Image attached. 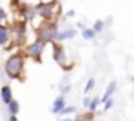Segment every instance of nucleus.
I'll return each instance as SVG.
<instances>
[{
  "mask_svg": "<svg viewBox=\"0 0 134 121\" xmlns=\"http://www.w3.org/2000/svg\"><path fill=\"white\" fill-rule=\"evenodd\" d=\"M116 87H118V83L116 81H111L107 87H105V90H103V96H102V105L109 99V98H112L114 96V92H116Z\"/></svg>",
  "mask_w": 134,
  "mask_h": 121,
  "instance_id": "10",
  "label": "nucleus"
},
{
  "mask_svg": "<svg viewBox=\"0 0 134 121\" xmlns=\"http://www.w3.org/2000/svg\"><path fill=\"white\" fill-rule=\"evenodd\" d=\"M71 114H76V107H74V105H67L65 108L60 112V118H62V116H71Z\"/></svg>",
  "mask_w": 134,
  "mask_h": 121,
  "instance_id": "17",
  "label": "nucleus"
},
{
  "mask_svg": "<svg viewBox=\"0 0 134 121\" xmlns=\"http://www.w3.org/2000/svg\"><path fill=\"white\" fill-rule=\"evenodd\" d=\"M24 72V56L22 54H11L5 60V74L11 80L20 78Z\"/></svg>",
  "mask_w": 134,
  "mask_h": 121,
  "instance_id": "1",
  "label": "nucleus"
},
{
  "mask_svg": "<svg viewBox=\"0 0 134 121\" xmlns=\"http://www.w3.org/2000/svg\"><path fill=\"white\" fill-rule=\"evenodd\" d=\"M94 87H96V80L94 78H89L87 83H85V87H83V94H91L94 90Z\"/></svg>",
  "mask_w": 134,
  "mask_h": 121,
  "instance_id": "15",
  "label": "nucleus"
},
{
  "mask_svg": "<svg viewBox=\"0 0 134 121\" xmlns=\"http://www.w3.org/2000/svg\"><path fill=\"white\" fill-rule=\"evenodd\" d=\"M91 99H92V98L89 96V94H85V98H83V107H85V108H87V107H89V103H91Z\"/></svg>",
  "mask_w": 134,
  "mask_h": 121,
  "instance_id": "19",
  "label": "nucleus"
},
{
  "mask_svg": "<svg viewBox=\"0 0 134 121\" xmlns=\"http://www.w3.org/2000/svg\"><path fill=\"white\" fill-rule=\"evenodd\" d=\"M7 42H9V29L0 24V47L7 45Z\"/></svg>",
  "mask_w": 134,
  "mask_h": 121,
  "instance_id": "11",
  "label": "nucleus"
},
{
  "mask_svg": "<svg viewBox=\"0 0 134 121\" xmlns=\"http://www.w3.org/2000/svg\"><path fill=\"white\" fill-rule=\"evenodd\" d=\"M4 20H5V11H4V9H2V5H0V24H2Z\"/></svg>",
  "mask_w": 134,
  "mask_h": 121,
  "instance_id": "20",
  "label": "nucleus"
},
{
  "mask_svg": "<svg viewBox=\"0 0 134 121\" xmlns=\"http://www.w3.org/2000/svg\"><path fill=\"white\" fill-rule=\"evenodd\" d=\"M74 16H76V13H74V11H67L65 18H74Z\"/></svg>",
  "mask_w": 134,
  "mask_h": 121,
  "instance_id": "21",
  "label": "nucleus"
},
{
  "mask_svg": "<svg viewBox=\"0 0 134 121\" xmlns=\"http://www.w3.org/2000/svg\"><path fill=\"white\" fill-rule=\"evenodd\" d=\"M45 45H49L47 42H44L42 38H36L35 42H31V44H27V47H25V52L33 58V60H36V62H40L42 60V54H44L45 51Z\"/></svg>",
  "mask_w": 134,
  "mask_h": 121,
  "instance_id": "5",
  "label": "nucleus"
},
{
  "mask_svg": "<svg viewBox=\"0 0 134 121\" xmlns=\"http://www.w3.org/2000/svg\"><path fill=\"white\" fill-rule=\"evenodd\" d=\"M56 11H60L58 0H51V2H40L36 5V13L40 18L44 20H56Z\"/></svg>",
  "mask_w": 134,
  "mask_h": 121,
  "instance_id": "3",
  "label": "nucleus"
},
{
  "mask_svg": "<svg viewBox=\"0 0 134 121\" xmlns=\"http://www.w3.org/2000/svg\"><path fill=\"white\" fill-rule=\"evenodd\" d=\"M13 34H15V40H16L18 44H22L24 38H25V24H22V22L15 24V27H13Z\"/></svg>",
  "mask_w": 134,
  "mask_h": 121,
  "instance_id": "8",
  "label": "nucleus"
},
{
  "mask_svg": "<svg viewBox=\"0 0 134 121\" xmlns=\"http://www.w3.org/2000/svg\"><path fill=\"white\" fill-rule=\"evenodd\" d=\"M0 98H2V103L4 105H9L13 101V92H11V87L9 85H2L0 87Z\"/></svg>",
  "mask_w": 134,
  "mask_h": 121,
  "instance_id": "9",
  "label": "nucleus"
},
{
  "mask_svg": "<svg viewBox=\"0 0 134 121\" xmlns=\"http://www.w3.org/2000/svg\"><path fill=\"white\" fill-rule=\"evenodd\" d=\"M67 107V99H65V94H60V96L56 98L54 101H53V107H51V112L54 114V116H60V112L64 110Z\"/></svg>",
  "mask_w": 134,
  "mask_h": 121,
  "instance_id": "7",
  "label": "nucleus"
},
{
  "mask_svg": "<svg viewBox=\"0 0 134 121\" xmlns=\"http://www.w3.org/2000/svg\"><path fill=\"white\" fill-rule=\"evenodd\" d=\"M7 108H9V114H18V110H20V105H18V101H16V99H13V101L7 105Z\"/></svg>",
  "mask_w": 134,
  "mask_h": 121,
  "instance_id": "16",
  "label": "nucleus"
},
{
  "mask_svg": "<svg viewBox=\"0 0 134 121\" xmlns=\"http://www.w3.org/2000/svg\"><path fill=\"white\" fill-rule=\"evenodd\" d=\"M80 33H82V36H83V40H94V38H96V31H94L92 27H83Z\"/></svg>",
  "mask_w": 134,
  "mask_h": 121,
  "instance_id": "12",
  "label": "nucleus"
},
{
  "mask_svg": "<svg viewBox=\"0 0 134 121\" xmlns=\"http://www.w3.org/2000/svg\"><path fill=\"white\" fill-rule=\"evenodd\" d=\"M76 27H78V29H80V31H82V29H83V27H87V25L83 24V22H78V24H76Z\"/></svg>",
  "mask_w": 134,
  "mask_h": 121,
  "instance_id": "22",
  "label": "nucleus"
},
{
  "mask_svg": "<svg viewBox=\"0 0 134 121\" xmlns=\"http://www.w3.org/2000/svg\"><path fill=\"white\" fill-rule=\"evenodd\" d=\"M58 31H60V29H58L56 20H44V24L36 29V34H38V38H42L47 44H54Z\"/></svg>",
  "mask_w": 134,
  "mask_h": 121,
  "instance_id": "2",
  "label": "nucleus"
},
{
  "mask_svg": "<svg viewBox=\"0 0 134 121\" xmlns=\"http://www.w3.org/2000/svg\"><path fill=\"white\" fill-rule=\"evenodd\" d=\"M114 103H116V98H114V96L109 98V99H107V101L103 103V112H109L112 107H114Z\"/></svg>",
  "mask_w": 134,
  "mask_h": 121,
  "instance_id": "18",
  "label": "nucleus"
},
{
  "mask_svg": "<svg viewBox=\"0 0 134 121\" xmlns=\"http://www.w3.org/2000/svg\"><path fill=\"white\" fill-rule=\"evenodd\" d=\"M76 34H78V27H67L64 31H58L56 42L60 44V42H65V40H72V38H76Z\"/></svg>",
  "mask_w": 134,
  "mask_h": 121,
  "instance_id": "6",
  "label": "nucleus"
},
{
  "mask_svg": "<svg viewBox=\"0 0 134 121\" xmlns=\"http://www.w3.org/2000/svg\"><path fill=\"white\" fill-rule=\"evenodd\" d=\"M100 105H102V98L94 96L92 99H91V103H89V107H87V110H89V112H94V110H96Z\"/></svg>",
  "mask_w": 134,
  "mask_h": 121,
  "instance_id": "13",
  "label": "nucleus"
},
{
  "mask_svg": "<svg viewBox=\"0 0 134 121\" xmlns=\"http://www.w3.org/2000/svg\"><path fill=\"white\" fill-rule=\"evenodd\" d=\"M53 60L64 69V71H71L72 69V60H71V56L67 54V51L62 45H58V42H54V47H53Z\"/></svg>",
  "mask_w": 134,
  "mask_h": 121,
  "instance_id": "4",
  "label": "nucleus"
},
{
  "mask_svg": "<svg viewBox=\"0 0 134 121\" xmlns=\"http://www.w3.org/2000/svg\"><path fill=\"white\" fill-rule=\"evenodd\" d=\"M7 121H18V118H16V114H11V116H9V119Z\"/></svg>",
  "mask_w": 134,
  "mask_h": 121,
  "instance_id": "23",
  "label": "nucleus"
},
{
  "mask_svg": "<svg viewBox=\"0 0 134 121\" xmlns=\"http://www.w3.org/2000/svg\"><path fill=\"white\" fill-rule=\"evenodd\" d=\"M105 27H107V22H103V20H96V22L92 24V29L96 31V34L103 33V31H105Z\"/></svg>",
  "mask_w": 134,
  "mask_h": 121,
  "instance_id": "14",
  "label": "nucleus"
},
{
  "mask_svg": "<svg viewBox=\"0 0 134 121\" xmlns=\"http://www.w3.org/2000/svg\"><path fill=\"white\" fill-rule=\"evenodd\" d=\"M131 81H132V83H134V74H132V76H131Z\"/></svg>",
  "mask_w": 134,
  "mask_h": 121,
  "instance_id": "24",
  "label": "nucleus"
}]
</instances>
